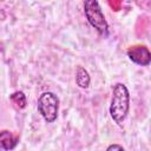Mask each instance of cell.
<instances>
[{
    "label": "cell",
    "instance_id": "1",
    "mask_svg": "<svg viewBox=\"0 0 151 151\" xmlns=\"http://www.w3.org/2000/svg\"><path fill=\"white\" fill-rule=\"evenodd\" d=\"M129 109H130L129 90L124 84L118 83L113 86V90H112L110 114L118 125H122L129 113Z\"/></svg>",
    "mask_w": 151,
    "mask_h": 151
},
{
    "label": "cell",
    "instance_id": "2",
    "mask_svg": "<svg viewBox=\"0 0 151 151\" xmlns=\"http://www.w3.org/2000/svg\"><path fill=\"white\" fill-rule=\"evenodd\" d=\"M84 13L92 27L97 29V32L107 37L109 31V24L105 20V17L103 14V11L99 6V2L97 0H87L84 2Z\"/></svg>",
    "mask_w": 151,
    "mask_h": 151
},
{
    "label": "cell",
    "instance_id": "3",
    "mask_svg": "<svg viewBox=\"0 0 151 151\" xmlns=\"http://www.w3.org/2000/svg\"><path fill=\"white\" fill-rule=\"evenodd\" d=\"M59 99L53 92H44L38 99V111L47 123H53L58 118Z\"/></svg>",
    "mask_w": 151,
    "mask_h": 151
},
{
    "label": "cell",
    "instance_id": "4",
    "mask_svg": "<svg viewBox=\"0 0 151 151\" xmlns=\"http://www.w3.org/2000/svg\"><path fill=\"white\" fill-rule=\"evenodd\" d=\"M129 59L139 65V66H147L151 64V52L144 45H133L127 50Z\"/></svg>",
    "mask_w": 151,
    "mask_h": 151
},
{
    "label": "cell",
    "instance_id": "5",
    "mask_svg": "<svg viewBox=\"0 0 151 151\" xmlns=\"http://www.w3.org/2000/svg\"><path fill=\"white\" fill-rule=\"evenodd\" d=\"M19 142V136H14L12 132L2 130L0 132V144L5 151L13 150Z\"/></svg>",
    "mask_w": 151,
    "mask_h": 151
},
{
    "label": "cell",
    "instance_id": "6",
    "mask_svg": "<svg viewBox=\"0 0 151 151\" xmlns=\"http://www.w3.org/2000/svg\"><path fill=\"white\" fill-rule=\"evenodd\" d=\"M76 83L80 88H87L90 86L91 83V78L88 72L83 67V66H78L77 71H76Z\"/></svg>",
    "mask_w": 151,
    "mask_h": 151
},
{
    "label": "cell",
    "instance_id": "7",
    "mask_svg": "<svg viewBox=\"0 0 151 151\" xmlns=\"http://www.w3.org/2000/svg\"><path fill=\"white\" fill-rule=\"evenodd\" d=\"M9 99L19 109H25L26 105H27V99H26V96L24 94V92L21 91H17L14 93H12L9 96Z\"/></svg>",
    "mask_w": 151,
    "mask_h": 151
},
{
    "label": "cell",
    "instance_id": "8",
    "mask_svg": "<svg viewBox=\"0 0 151 151\" xmlns=\"http://www.w3.org/2000/svg\"><path fill=\"white\" fill-rule=\"evenodd\" d=\"M106 151H125V150H124V147H123L122 145H119V144H111V145L106 149Z\"/></svg>",
    "mask_w": 151,
    "mask_h": 151
}]
</instances>
